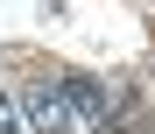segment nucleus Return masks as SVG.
Instances as JSON below:
<instances>
[{
	"label": "nucleus",
	"mask_w": 155,
	"mask_h": 134,
	"mask_svg": "<svg viewBox=\"0 0 155 134\" xmlns=\"http://www.w3.org/2000/svg\"><path fill=\"white\" fill-rule=\"evenodd\" d=\"M57 92H64V106H71L78 120H106V85H99V78L71 71V78H57Z\"/></svg>",
	"instance_id": "2"
},
{
	"label": "nucleus",
	"mask_w": 155,
	"mask_h": 134,
	"mask_svg": "<svg viewBox=\"0 0 155 134\" xmlns=\"http://www.w3.org/2000/svg\"><path fill=\"white\" fill-rule=\"evenodd\" d=\"M0 134H21V99L0 92Z\"/></svg>",
	"instance_id": "3"
},
{
	"label": "nucleus",
	"mask_w": 155,
	"mask_h": 134,
	"mask_svg": "<svg viewBox=\"0 0 155 134\" xmlns=\"http://www.w3.org/2000/svg\"><path fill=\"white\" fill-rule=\"evenodd\" d=\"M21 127H35V134H71V127H78V113L64 106V92H57V85H35L28 99H21Z\"/></svg>",
	"instance_id": "1"
}]
</instances>
